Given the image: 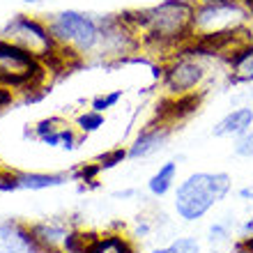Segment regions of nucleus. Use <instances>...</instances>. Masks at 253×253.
<instances>
[{"label": "nucleus", "mask_w": 253, "mask_h": 253, "mask_svg": "<svg viewBox=\"0 0 253 253\" xmlns=\"http://www.w3.org/2000/svg\"><path fill=\"white\" fill-rule=\"evenodd\" d=\"M193 0H161L159 5L125 12L122 19L136 35L140 44L159 53H177L193 37Z\"/></svg>", "instance_id": "1"}, {"label": "nucleus", "mask_w": 253, "mask_h": 253, "mask_svg": "<svg viewBox=\"0 0 253 253\" xmlns=\"http://www.w3.org/2000/svg\"><path fill=\"white\" fill-rule=\"evenodd\" d=\"M233 189L228 173H191L175 191V212L184 221L203 219Z\"/></svg>", "instance_id": "2"}, {"label": "nucleus", "mask_w": 253, "mask_h": 253, "mask_svg": "<svg viewBox=\"0 0 253 253\" xmlns=\"http://www.w3.org/2000/svg\"><path fill=\"white\" fill-rule=\"evenodd\" d=\"M251 14L242 0H214L196 2L193 12V37H216L247 26Z\"/></svg>", "instance_id": "3"}, {"label": "nucleus", "mask_w": 253, "mask_h": 253, "mask_svg": "<svg viewBox=\"0 0 253 253\" xmlns=\"http://www.w3.org/2000/svg\"><path fill=\"white\" fill-rule=\"evenodd\" d=\"M44 76H46L44 62L12 42L0 40V85L28 92V90H37Z\"/></svg>", "instance_id": "4"}, {"label": "nucleus", "mask_w": 253, "mask_h": 253, "mask_svg": "<svg viewBox=\"0 0 253 253\" xmlns=\"http://www.w3.org/2000/svg\"><path fill=\"white\" fill-rule=\"evenodd\" d=\"M55 44L69 46L79 53H94L99 44V21L76 9H65L48 21Z\"/></svg>", "instance_id": "5"}, {"label": "nucleus", "mask_w": 253, "mask_h": 253, "mask_svg": "<svg viewBox=\"0 0 253 253\" xmlns=\"http://www.w3.org/2000/svg\"><path fill=\"white\" fill-rule=\"evenodd\" d=\"M2 40L16 44L42 62H46L58 46L48 26H44L37 19H30L26 14H16L14 19L7 21L2 26Z\"/></svg>", "instance_id": "6"}, {"label": "nucleus", "mask_w": 253, "mask_h": 253, "mask_svg": "<svg viewBox=\"0 0 253 253\" xmlns=\"http://www.w3.org/2000/svg\"><path fill=\"white\" fill-rule=\"evenodd\" d=\"M205 79L207 69L200 55H193L182 48L175 55H170V60L164 65L161 85L170 97H187V94H196Z\"/></svg>", "instance_id": "7"}, {"label": "nucleus", "mask_w": 253, "mask_h": 253, "mask_svg": "<svg viewBox=\"0 0 253 253\" xmlns=\"http://www.w3.org/2000/svg\"><path fill=\"white\" fill-rule=\"evenodd\" d=\"M170 133H173V129H170V125H166V122L150 125L147 129H143V131L133 138L131 145H129V159H147V157L161 152V150L166 147Z\"/></svg>", "instance_id": "8"}, {"label": "nucleus", "mask_w": 253, "mask_h": 253, "mask_svg": "<svg viewBox=\"0 0 253 253\" xmlns=\"http://www.w3.org/2000/svg\"><path fill=\"white\" fill-rule=\"evenodd\" d=\"M0 253H37V244L23 226L0 223Z\"/></svg>", "instance_id": "9"}, {"label": "nucleus", "mask_w": 253, "mask_h": 253, "mask_svg": "<svg viewBox=\"0 0 253 253\" xmlns=\"http://www.w3.org/2000/svg\"><path fill=\"white\" fill-rule=\"evenodd\" d=\"M251 126H253V108L251 106H237L235 111L226 113L216 125H214L212 133L216 138H226V136H230V138L235 136V138H237V136H242L244 131H249Z\"/></svg>", "instance_id": "10"}, {"label": "nucleus", "mask_w": 253, "mask_h": 253, "mask_svg": "<svg viewBox=\"0 0 253 253\" xmlns=\"http://www.w3.org/2000/svg\"><path fill=\"white\" fill-rule=\"evenodd\" d=\"M228 79L235 85H247V83H253V44L247 46L244 51L235 55L233 60L228 62Z\"/></svg>", "instance_id": "11"}, {"label": "nucleus", "mask_w": 253, "mask_h": 253, "mask_svg": "<svg viewBox=\"0 0 253 253\" xmlns=\"http://www.w3.org/2000/svg\"><path fill=\"white\" fill-rule=\"evenodd\" d=\"M19 189L26 191H44V189L60 187L67 182V175L60 173H16Z\"/></svg>", "instance_id": "12"}, {"label": "nucleus", "mask_w": 253, "mask_h": 253, "mask_svg": "<svg viewBox=\"0 0 253 253\" xmlns=\"http://www.w3.org/2000/svg\"><path fill=\"white\" fill-rule=\"evenodd\" d=\"M175 177H177V161H166L161 164L159 170L147 180V191L157 196V198H164L175 184Z\"/></svg>", "instance_id": "13"}, {"label": "nucleus", "mask_w": 253, "mask_h": 253, "mask_svg": "<svg viewBox=\"0 0 253 253\" xmlns=\"http://www.w3.org/2000/svg\"><path fill=\"white\" fill-rule=\"evenodd\" d=\"M87 253H133V249L120 235H106V237H97Z\"/></svg>", "instance_id": "14"}, {"label": "nucleus", "mask_w": 253, "mask_h": 253, "mask_svg": "<svg viewBox=\"0 0 253 253\" xmlns=\"http://www.w3.org/2000/svg\"><path fill=\"white\" fill-rule=\"evenodd\" d=\"M97 242V235L92 233H67L65 251L67 253H87Z\"/></svg>", "instance_id": "15"}, {"label": "nucleus", "mask_w": 253, "mask_h": 253, "mask_svg": "<svg viewBox=\"0 0 253 253\" xmlns=\"http://www.w3.org/2000/svg\"><path fill=\"white\" fill-rule=\"evenodd\" d=\"M79 129L83 133H92L97 129L104 126V113H97V111H85V113L79 115Z\"/></svg>", "instance_id": "16"}, {"label": "nucleus", "mask_w": 253, "mask_h": 253, "mask_svg": "<svg viewBox=\"0 0 253 253\" xmlns=\"http://www.w3.org/2000/svg\"><path fill=\"white\" fill-rule=\"evenodd\" d=\"M233 152L242 159H251L253 157V126L249 131H244L242 136H237L233 143Z\"/></svg>", "instance_id": "17"}, {"label": "nucleus", "mask_w": 253, "mask_h": 253, "mask_svg": "<svg viewBox=\"0 0 253 253\" xmlns=\"http://www.w3.org/2000/svg\"><path fill=\"white\" fill-rule=\"evenodd\" d=\"M126 157H129V150H125V147H115V150H111V152L101 154L99 159H97V164L101 166V170H108V168H115L118 164H122Z\"/></svg>", "instance_id": "18"}, {"label": "nucleus", "mask_w": 253, "mask_h": 253, "mask_svg": "<svg viewBox=\"0 0 253 253\" xmlns=\"http://www.w3.org/2000/svg\"><path fill=\"white\" fill-rule=\"evenodd\" d=\"M120 99H122V90H113V92H106V94H97V97L92 99V111L104 113V111H108V108H113Z\"/></svg>", "instance_id": "19"}, {"label": "nucleus", "mask_w": 253, "mask_h": 253, "mask_svg": "<svg viewBox=\"0 0 253 253\" xmlns=\"http://www.w3.org/2000/svg\"><path fill=\"white\" fill-rule=\"evenodd\" d=\"M210 237L207 240L212 242V244H226L228 237H230V228H228V223H221V221H216V223H212L210 226Z\"/></svg>", "instance_id": "20"}, {"label": "nucleus", "mask_w": 253, "mask_h": 253, "mask_svg": "<svg viewBox=\"0 0 253 253\" xmlns=\"http://www.w3.org/2000/svg\"><path fill=\"white\" fill-rule=\"evenodd\" d=\"M170 247L177 253H200V244L193 237H177Z\"/></svg>", "instance_id": "21"}, {"label": "nucleus", "mask_w": 253, "mask_h": 253, "mask_svg": "<svg viewBox=\"0 0 253 253\" xmlns=\"http://www.w3.org/2000/svg\"><path fill=\"white\" fill-rule=\"evenodd\" d=\"M101 170L99 164H87V166L79 168V170H74L72 177L74 180H81V182H94V177H97V173Z\"/></svg>", "instance_id": "22"}, {"label": "nucleus", "mask_w": 253, "mask_h": 253, "mask_svg": "<svg viewBox=\"0 0 253 253\" xmlns=\"http://www.w3.org/2000/svg\"><path fill=\"white\" fill-rule=\"evenodd\" d=\"M76 145H79V138H76V133L69 129V126H65L62 129V133H60V147L62 150H76Z\"/></svg>", "instance_id": "23"}, {"label": "nucleus", "mask_w": 253, "mask_h": 253, "mask_svg": "<svg viewBox=\"0 0 253 253\" xmlns=\"http://www.w3.org/2000/svg\"><path fill=\"white\" fill-rule=\"evenodd\" d=\"M12 101H14V92H12V87L0 85V113H2V111H5L7 106H12Z\"/></svg>", "instance_id": "24"}, {"label": "nucleus", "mask_w": 253, "mask_h": 253, "mask_svg": "<svg viewBox=\"0 0 253 253\" xmlns=\"http://www.w3.org/2000/svg\"><path fill=\"white\" fill-rule=\"evenodd\" d=\"M147 233H150V223H147L145 219H143V221L138 219V226H136V235H138V237H145Z\"/></svg>", "instance_id": "25"}, {"label": "nucleus", "mask_w": 253, "mask_h": 253, "mask_svg": "<svg viewBox=\"0 0 253 253\" xmlns=\"http://www.w3.org/2000/svg\"><path fill=\"white\" fill-rule=\"evenodd\" d=\"M237 193H240L242 200H253V184H251V187H242Z\"/></svg>", "instance_id": "26"}, {"label": "nucleus", "mask_w": 253, "mask_h": 253, "mask_svg": "<svg viewBox=\"0 0 253 253\" xmlns=\"http://www.w3.org/2000/svg\"><path fill=\"white\" fill-rule=\"evenodd\" d=\"M136 196V191L133 189H126V191H115L113 193V198H133Z\"/></svg>", "instance_id": "27"}, {"label": "nucleus", "mask_w": 253, "mask_h": 253, "mask_svg": "<svg viewBox=\"0 0 253 253\" xmlns=\"http://www.w3.org/2000/svg\"><path fill=\"white\" fill-rule=\"evenodd\" d=\"M152 253H177L173 247H164V249H154Z\"/></svg>", "instance_id": "28"}, {"label": "nucleus", "mask_w": 253, "mask_h": 253, "mask_svg": "<svg viewBox=\"0 0 253 253\" xmlns=\"http://www.w3.org/2000/svg\"><path fill=\"white\" fill-rule=\"evenodd\" d=\"M244 5H247V9H249V14H251V19H253V0H242Z\"/></svg>", "instance_id": "29"}, {"label": "nucleus", "mask_w": 253, "mask_h": 253, "mask_svg": "<svg viewBox=\"0 0 253 253\" xmlns=\"http://www.w3.org/2000/svg\"><path fill=\"white\" fill-rule=\"evenodd\" d=\"M242 244H247L249 249H253V237H251V240H244V242H242Z\"/></svg>", "instance_id": "30"}, {"label": "nucleus", "mask_w": 253, "mask_h": 253, "mask_svg": "<svg viewBox=\"0 0 253 253\" xmlns=\"http://www.w3.org/2000/svg\"><path fill=\"white\" fill-rule=\"evenodd\" d=\"M193 2H214V0H193Z\"/></svg>", "instance_id": "31"}, {"label": "nucleus", "mask_w": 253, "mask_h": 253, "mask_svg": "<svg viewBox=\"0 0 253 253\" xmlns=\"http://www.w3.org/2000/svg\"><path fill=\"white\" fill-rule=\"evenodd\" d=\"M26 2H37V0H26Z\"/></svg>", "instance_id": "32"}, {"label": "nucleus", "mask_w": 253, "mask_h": 253, "mask_svg": "<svg viewBox=\"0 0 253 253\" xmlns=\"http://www.w3.org/2000/svg\"><path fill=\"white\" fill-rule=\"evenodd\" d=\"M0 35H2V28H0Z\"/></svg>", "instance_id": "33"}]
</instances>
